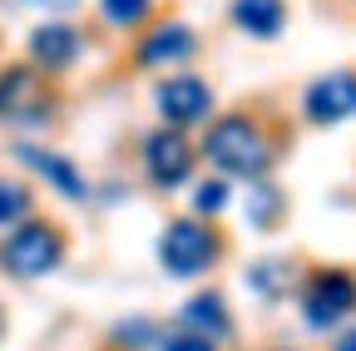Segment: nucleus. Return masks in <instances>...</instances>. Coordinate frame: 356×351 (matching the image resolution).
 <instances>
[{"mask_svg":"<svg viewBox=\"0 0 356 351\" xmlns=\"http://www.w3.org/2000/svg\"><path fill=\"white\" fill-rule=\"evenodd\" d=\"M327 351H356V327H346V332H337V336L327 341Z\"/></svg>","mask_w":356,"mask_h":351,"instance_id":"21","label":"nucleus"},{"mask_svg":"<svg viewBox=\"0 0 356 351\" xmlns=\"http://www.w3.org/2000/svg\"><path fill=\"white\" fill-rule=\"evenodd\" d=\"M277 144L273 134L248 114V109H233V114H218L208 119V134H203V158L218 168V173H228V179H267L277 163Z\"/></svg>","mask_w":356,"mask_h":351,"instance_id":"1","label":"nucleus"},{"mask_svg":"<svg viewBox=\"0 0 356 351\" xmlns=\"http://www.w3.org/2000/svg\"><path fill=\"white\" fill-rule=\"evenodd\" d=\"M228 198H233V193H228V183H218V179H213V183H203V188L193 193V208H198V213H213V218H218L222 208H228Z\"/></svg>","mask_w":356,"mask_h":351,"instance_id":"20","label":"nucleus"},{"mask_svg":"<svg viewBox=\"0 0 356 351\" xmlns=\"http://www.w3.org/2000/svg\"><path fill=\"white\" fill-rule=\"evenodd\" d=\"M178 322H184L188 332H198V336H208V341H228V336H233V312H228V302H222L218 292L188 297Z\"/></svg>","mask_w":356,"mask_h":351,"instance_id":"13","label":"nucleus"},{"mask_svg":"<svg viewBox=\"0 0 356 351\" xmlns=\"http://www.w3.org/2000/svg\"><path fill=\"white\" fill-rule=\"evenodd\" d=\"M282 208H287V198H282V188L273 179H252V193H248V223L252 228L273 233L282 223Z\"/></svg>","mask_w":356,"mask_h":351,"instance_id":"15","label":"nucleus"},{"mask_svg":"<svg viewBox=\"0 0 356 351\" xmlns=\"http://www.w3.org/2000/svg\"><path fill=\"white\" fill-rule=\"evenodd\" d=\"M70 257V238L60 223H50V218H20L15 228H6V238H0V272L15 277V282H40L65 268Z\"/></svg>","mask_w":356,"mask_h":351,"instance_id":"2","label":"nucleus"},{"mask_svg":"<svg viewBox=\"0 0 356 351\" xmlns=\"http://www.w3.org/2000/svg\"><path fill=\"white\" fill-rule=\"evenodd\" d=\"M15 158L30 168V173H40L50 188H60L70 203H84L89 198V183H84V173L65 158V154H55V149H44V144H15Z\"/></svg>","mask_w":356,"mask_h":351,"instance_id":"11","label":"nucleus"},{"mask_svg":"<svg viewBox=\"0 0 356 351\" xmlns=\"http://www.w3.org/2000/svg\"><path fill=\"white\" fill-rule=\"evenodd\" d=\"M198 168V149L184 139V129H154L144 139V173L154 188H184Z\"/></svg>","mask_w":356,"mask_h":351,"instance_id":"8","label":"nucleus"},{"mask_svg":"<svg viewBox=\"0 0 356 351\" xmlns=\"http://www.w3.org/2000/svg\"><path fill=\"white\" fill-rule=\"evenodd\" d=\"M50 79L55 74L35 70L30 60L0 70V124H10V129H40V124H50L55 109H60V90H55Z\"/></svg>","mask_w":356,"mask_h":351,"instance_id":"4","label":"nucleus"},{"mask_svg":"<svg viewBox=\"0 0 356 351\" xmlns=\"http://www.w3.org/2000/svg\"><path fill=\"white\" fill-rule=\"evenodd\" d=\"M25 50H30V65H35V70L65 74V70H74L79 55H84V35H79V25H70V20H44V25L30 30Z\"/></svg>","mask_w":356,"mask_h":351,"instance_id":"9","label":"nucleus"},{"mask_svg":"<svg viewBox=\"0 0 356 351\" xmlns=\"http://www.w3.org/2000/svg\"><path fill=\"white\" fill-rule=\"evenodd\" d=\"M99 10L114 30H134V25H144L149 10H154V0H99Z\"/></svg>","mask_w":356,"mask_h":351,"instance_id":"17","label":"nucleus"},{"mask_svg":"<svg viewBox=\"0 0 356 351\" xmlns=\"http://www.w3.org/2000/svg\"><path fill=\"white\" fill-rule=\"evenodd\" d=\"M30 213H35L30 183H20V179H0V233L15 228L20 218H30Z\"/></svg>","mask_w":356,"mask_h":351,"instance_id":"16","label":"nucleus"},{"mask_svg":"<svg viewBox=\"0 0 356 351\" xmlns=\"http://www.w3.org/2000/svg\"><path fill=\"white\" fill-rule=\"evenodd\" d=\"M228 20L252 40H277L287 25V0H233Z\"/></svg>","mask_w":356,"mask_h":351,"instance_id":"12","label":"nucleus"},{"mask_svg":"<svg viewBox=\"0 0 356 351\" xmlns=\"http://www.w3.org/2000/svg\"><path fill=\"white\" fill-rule=\"evenodd\" d=\"M351 312H356V272L312 268L302 282V322L312 332H337Z\"/></svg>","mask_w":356,"mask_h":351,"instance_id":"5","label":"nucleus"},{"mask_svg":"<svg viewBox=\"0 0 356 351\" xmlns=\"http://www.w3.org/2000/svg\"><path fill=\"white\" fill-rule=\"evenodd\" d=\"M302 119L312 129H337L356 119V70H327L302 90Z\"/></svg>","mask_w":356,"mask_h":351,"instance_id":"6","label":"nucleus"},{"mask_svg":"<svg viewBox=\"0 0 356 351\" xmlns=\"http://www.w3.org/2000/svg\"><path fill=\"white\" fill-rule=\"evenodd\" d=\"M292 277H297V268L287 257H257L252 268L243 272V282L262 297V302H282L287 292H292Z\"/></svg>","mask_w":356,"mask_h":351,"instance_id":"14","label":"nucleus"},{"mask_svg":"<svg viewBox=\"0 0 356 351\" xmlns=\"http://www.w3.org/2000/svg\"><path fill=\"white\" fill-rule=\"evenodd\" d=\"M154 109L168 129H193L213 119V90L198 74H168L154 84Z\"/></svg>","mask_w":356,"mask_h":351,"instance_id":"7","label":"nucleus"},{"mask_svg":"<svg viewBox=\"0 0 356 351\" xmlns=\"http://www.w3.org/2000/svg\"><path fill=\"white\" fill-rule=\"evenodd\" d=\"M0 341H6V307H0Z\"/></svg>","mask_w":356,"mask_h":351,"instance_id":"23","label":"nucleus"},{"mask_svg":"<svg viewBox=\"0 0 356 351\" xmlns=\"http://www.w3.org/2000/svg\"><path fill=\"white\" fill-rule=\"evenodd\" d=\"M198 55V35L184 20H163L149 25V35L134 45V65L139 70H168V65H188Z\"/></svg>","mask_w":356,"mask_h":351,"instance_id":"10","label":"nucleus"},{"mask_svg":"<svg viewBox=\"0 0 356 351\" xmlns=\"http://www.w3.org/2000/svg\"><path fill=\"white\" fill-rule=\"evenodd\" d=\"M159 351H218V341H208V336H198V332H168V336H159Z\"/></svg>","mask_w":356,"mask_h":351,"instance_id":"19","label":"nucleus"},{"mask_svg":"<svg viewBox=\"0 0 356 351\" xmlns=\"http://www.w3.org/2000/svg\"><path fill=\"white\" fill-rule=\"evenodd\" d=\"M159 336H163V332H159L149 317H139V322H124V327L114 332V346H124V351H129V346H134V351H144V346H154Z\"/></svg>","mask_w":356,"mask_h":351,"instance_id":"18","label":"nucleus"},{"mask_svg":"<svg viewBox=\"0 0 356 351\" xmlns=\"http://www.w3.org/2000/svg\"><path fill=\"white\" fill-rule=\"evenodd\" d=\"M222 252H228V238H222L213 223H203L198 213L173 218V223L159 233V262H163V272L178 277V282H193V277L213 272Z\"/></svg>","mask_w":356,"mask_h":351,"instance_id":"3","label":"nucleus"},{"mask_svg":"<svg viewBox=\"0 0 356 351\" xmlns=\"http://www.w3.org/2000/svg\"><path fill=\"white\" fill-rule=\"evenodd\" d=\"M15 6H35V10H70L74 0H15Z\"/></svg>","mask_w":356,"mask_h":351,"instance_id":"22","label":"nucleus"}]
</instances>
